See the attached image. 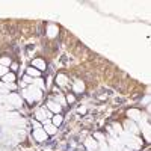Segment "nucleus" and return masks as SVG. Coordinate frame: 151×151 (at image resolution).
<instances>
[{
  "label": "nucleus",
  "instance_id": "1",
  "mask_svg": "<svg viewBox=\"0 0 151 151\" xmlns=\"http://www.w3.org/2000/svg\"><path fill=\"white\" fill-rule=\"evenodd\" d=\"M23 97L26 98L29 103H33V101H36V100H40L42 97V94H41L40 88H36L35 85H30L27 89H23Z\"/></svg>",
  "mask_w": 151,
  "mask_h": 151
},
{
  "label": "nucleus",
  "instance_id": "2",
  "mask_svg": "<svg viewBox=\"0 0 151 151\" xmlns=\"http://www.w3.org/2000/svg\"><path fill=\"white\" fill-rule=\"evenodd\" d=\"M5 101H6V104H11L12 107H18V106L23 104L21 97H20L18 94H14V92H9V94L6 95V98H5Z\"/></svg>",
  "mask_w": 151,
  "mask_h": 151
},
{
  "label": "nucleus",
  "instance_id": "3",
  "mask_svg": "<svg viewBox=\"0 0 151 151\" xmlns=\"http://www.w3.org/2000/svg\"><path fill=\"white\" fill-rule=\"evenodd\" d=\"M47 136H48V134H47L42 129H35V130H33V137H35L38 142H44V141L47 139Z\"/></svg>",
  "mask_w": 151,
  "mask_h": 151
},
{
  "label": "nucleus",
  "instance_id": "4",
  "mask_svg": "<svg viewBox=\"0 0 151 151\" xmlns=\"http://www.w3.org/2000/svg\"><path fill=\"white\" fill-rule=\"evenodd\" d=\"M125 127H127V133H130V134H133V136H136L137 133H139V127L133 122V121H127L125 122Z\"/></svg>",
  "mask_w": 151,
  "mask_h": 151
},
{
  "label": "nucleus",
  "instance_id": "5",
  "mask_svg": "<svg viewBox=\"0 0 151 151\" xmlns=\"http://www.w3.org/2000/svg\"><path fill=\"white\" fill-rule=\"evenodd\" d=\"M127 116L130 118V121H139L141 119V112L137 110V109H129L127 110Z\"/></svg>",
  "mask_w": 151,
  "mask_h": 151
},
{
  "label": "nucleus",
  "instance_id": "6",
  "mask_svg": "<svg viewBox=\"0 0 151 151\" xmlns=\"http://www.w3.org/2000/svg\"><path fill=\"white\" fill-rule=\"evenodd\" d=\"M85 145H86V148L89 151H97V148H98V142L94 139V137H88Z\"/></svg>",
  "mask_w": 151,
  "mask_h": 151
},
{
  "label": "nucleus",
  "instance_id": "7",
  "mask_svg": "<svg viewBox=\"0 0 151 151\" xmlns=\"http://www.w3.org/2000/svg\"><path fill=\"white\" fill-rule=\"evenodd\" d=\"M47 134H55L56 133V130H58V127H55V125L52 124V122H48V121H44V129H42Z\"/></svg>",
  "mask_w": 151,
  "mask_h": 151
},
{
  "label": "nucleus",
  "instance_id": "8",
  "mask_svg": "<svg viewBox=\"0 0 151 151\" xmlns=\"http://www.w3.org/2000/svg\"><path fill=\"white\" fill-rule=\"evenodd\" d=\"M47 106H48V110H52L55 115L56 113H60V110H62V106L59 103H56V101H48Z\"/></svg>",
  "mask_w": 151,
  "mask_h": 151
},
{
  "label": "nucleus",
  "instance_id": "9",
  "mask_svg": "<svg viewBox=\"0 0 151 151\" xmlns=\"http://www.w3.org/2000/svg\"><path fill=\"white\" fill-rule=\"evenodd\" d=\"M58 32H59L58 26H55V24H48V27H47V36L48 38H55L58 35Z\"/></svg>",
  "mask_w": 151,
  "mask_h": 151
},
{
  "label": "nucleus",
  "instance_id": "10",
  "mask_svg": "<svg viewBox=\"0 0 151 151\" xmlns=\"http://www.w3.org/2000/svg\"><path fill=\"white\" fill-rule=\"evenodd\" d=\"M32 65H33L38 71H44V70H45V62H44L42 59H33Z\"/></svg>",
  "mask_w": 151,
  "mask_h": 151
},
{
  "label": "nucleus",
  "instance_id": "11",
  "mask_svg": "<svg viewBox=\"0 0 151 151\" xmlns=\"http://www.w3.org/2000/svg\"><path fill=\"white\" fill-rule=\"evenodd\" d=\"M73 89H74V92L82 94V92L85 91V83H83L82 80H76V82H74V86H73Z\"/></svg>",
  "mask_w": 151,
  "mask_h": 151
},
{
  "label": "nucleus",
  "instance_id": "12",
  "mask_svg": "<svg viewBox=\"0 0 151 151\" xmlns=\"http://www.w3.org/2000/svg\"><path fill=\"white\" fill-rule=\"evenodd\" d=\"M67 83H68V77L65 74H58L56 76V85H59V86H67Z\"/></svg>",
  "mask_w": 151,
  "mask_h": 151
},
{
  "label": "nucleus",
  "instance_id": "13",
  "mask_svg": "<svg viewBox=\"0 0 151 151\" xmlns=\"http://www.w3.org/2000/svg\"><path fill=\"white\" fill-rule=\"evenodd\" d=\"M47 116H48V113H47L45 109H38V110H36V119H38V121H42V122H44Z\"/></svg>",
  "mask_w": 151,
  "mask_h": 151
},
{
  "label": "nucleus",
  "instance_id": "14",
  "mask_svg": "<svg viewBox=\"0 0 151 151\" xmlns=\"http://www.w3.org/2000/svg\"><path fill=\"white\" fill-rule=\"evenodd\" d=\"M62 121H64V116L60 115V113H56V115L52 116V124L55 125V127H58V125L62 124Z\"/></svg>",
  "mask_w": 151,
  "mask_h": 151
},
{
  "label": "nucleus",
  "instance_id": "15",
  "mask_svg": "<svg viewBox=\"0 0 151 151\" xmlns=\"http://www.w3.org/2000/svg\"><path fill=\"white\" fill-rule=\"evenodd\" d=\"M3 82L5 83H14L15 82V74L14 73H6L3 76Z\"/></svg>",
  "mask_w": 151,
  "mask_h": 151
},
{
  "label": "nucleus",
  "instance_id": "16",
  "mask_svg": "<svg viewBox=\"0 0 151 151\" xmlns=\"http://www.w3.org/2000/svg\"><path fill=\"white\" fill-rule=\"evenodd\" d=\"M40 74H41V71H38V70L33 68V67H29V68H27V76H30V77L38 79V77H40Z\"/></svg>",
  "mask_w": 151,
  "mask_h": 151
},
{
  "label": "nucleus",
  "instance_id": "17",
  "mask_svg": "<svg viewBox=\"0 0 151 151\" xmlns=\"http://www.w3.org/2000/svg\"><path fill=\"white\" fill-rule=\"evenodd\" d=\"M142 133H144L145 141H147V142H150V124H148V122H145V124H144V130H142Z\"/></svg>",
  "mask_w": 151,
  "mask_h": 151
},
{
  "label": "nucleus",
  "instance_id": "18",
  "mask_svg": "<svg viewBox=\"0 0 151 151\" xmlns=\"http://www.w3.org/2000/svg\"><path fill=\"white\" fill-rule=\"evenodd\" d=\"M33 85H35L36 88H40V89H44V88H45V83H44V80H42L41 77L33 79Z\"/></svg>",
  "mask_w": 151,
  "mask_h": 151
},
{
  "label": "nucleus",
  "instance_id": "19",
  "mask_svg": "<svg viewBox=\"0 0 151 151\" xmlns=\"http://www.w3.org/2000/svg\"><path fill=\"white\" fill-rule=\"evenodd\" d=\"M0 65L8 68V67L11 65V59H9V58H6V56H5V58H2V59H0Z\"/></svg>",
  "mask_w": 151,
  "mask_h": 151
},
{
  "label": "nucleus",
  "instance_id": "20",
  "mask_svg": "<svg viewBox=\"0 0 151 151\" xmlns=\"http://www.w3.org/2000/svg\"><path fill=\"white\" fill-rule=\"evenodd\" d=\"M94 139H98L100 142H104V136L101 134V133H94ZM98 142V144H100Z\"/></svg>",
  "mask_w": 151,
  "mask_h": 151
},
{
  "label": "nucleus",
  "instance_id": "21",
  "mask_svg": "<svg viewBox=\"0 0 151 151\" xmlns=\"http://www.w3.org/2000/svg\"><path fill=\"white\" fill-rule=\"evenodd\" d=\"M23 82H24V83H30V85H33V79L30 77V76H26V77L23 79Z\"/></svg>",
  "mask_w": 151,
  "mask_h": 151
},
{
  "label": "nucleus",
  "instance_id": "22",
  "mask_svg": "<svg viewBox=\"0 0 151 151\" xmlns=\"http://www.w3.org/2000/svg\"><path fill=\"white\" fill-rule=\"evenodd\" d=\"M67 101H68V103H74V101H76V97H74L73 94H68V95H67Z\"/></svg>",
  "mask_w": 151,
  "mask_h": 151
},
{
  "label": "nucleus",
  "instance_id": "23",
  "mask_svg": "<svg viewBox=\"0 0 151 151\" xmlns=\"http://www.w3.org/2000/svg\"><path fill=\"white\" fill-rule=\"evenodd\" d=\"M8 73V68L6 67H2V65H0V76H2V77H3V76Z\"/></svg>",
  "mask_w": 151,
  "mask_h": 151
},
{
  "label": "nucleus",
  "instance_id": "24",
  "mask_svg": "<svg viewBox=\"0 0 151 151\" xmlns=\"http://www.w3.org/2000/svg\"><path fill=\"white\" fill-rule=\"evenodd\" d=\"M5 98H6V95H2V94H0V104L5 103Z\"/></svg>",
  "mask_w": 151,
  "mask_h": 151
},
{
  "label": "nucleus",
  "instance_id": "25",
  "mask_svg": "<svg viewBox=\"0 0 151 151\" xmlns=\"http://www.w3.org/2000/svg\"><path fill=\"white\" fill-rule=\"evenodd\" d=\"M85 112H86V107H85V106L79 107V113H85Z\"/></svg>",
  "mask_w": 151,
  "mask_h": 151
},
{
  "label": "nucleus",
  "instance_id": "26",
  "mask_svg": "<svg viewBox=\"0 0 151 151\" xmlns=\"http://www.w3.org/2000/svg\"><path fill=\"white\" fill-rule=\"evenodd\" d=\"M124 151H133V150H130V148H127V147H125V148H124Z\"/></svg>",
  "mask_w": 151,
  "mask_h": 151
},
{
  "label": "nucleus",
  "instance_id": "27",
  "mask_svg": "<svg viewBox=\"0 0 151 151\" xmlns=\"http://www.w3.org/2000/svg\"><path fill=\"white\" fill-rule=\"evenodd\" d=\"M2 86H3V83H0V89H2Z\"/></svg>",
  "mask_w": 151,
  "mask_h": 151
}]
</instances>
